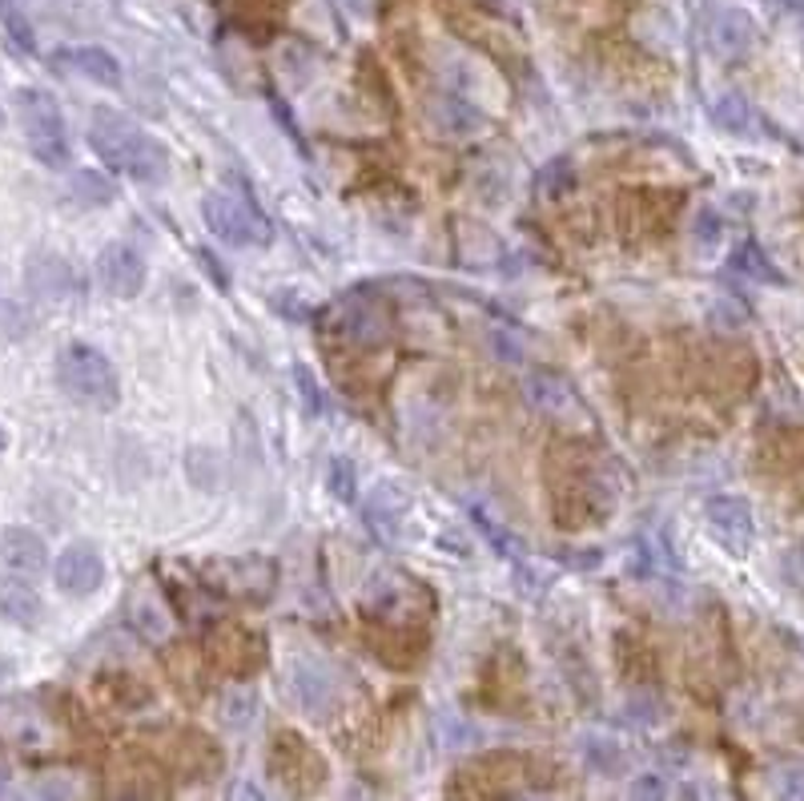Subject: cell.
Segmentation results:
<instances>
[{"label":"cell","mask_w":804,"mask_h":801,"mask_svg":"<svg viewBox=\"0 0 804 801\" xmlns=\"http://www.w3.org/2000/svg\"><path fill=\"white\" fill-rule=\"evenodd\" d=\"M89 146L101 162L117 170V174L133 177L141 186H158L170 177V153L153 134L137 126L129 113L97 105L89 113Z\"/></svg>","instance_id":"cell-1"},{"label":"cell","mask_w":804,"mask_h":801,"mask_svg":"<svg viewBox=\"0 0 804 801\" xmlns=\"http://www.w3.org/2000/svg\"><path fill=\"white\" fill-rule=\"evenodd\" d=\"M57 383L73 403L93 407V411H113L121 403V379L117 367L89 343H69L57 355Z\"/></svg>","instance_id":"cell-2"},{"label":"cell","mask_w":804,"mask_h":801,"mask_svg":"<svg viewBox=\"0 0 804 801\" xmlns=\"http://www.w3.org/2000/svg\"><path fill=\"white\" fill-rule=\"evenodd\" d=\"M16 117H21L33 158L49 170H65L73 150H69V134H65V117L57 109V101L45 89H16Z\"/></svg>","instance_id":"cell-3"},{"label":"cell","mask_w":804,"mask_h":801,"mask_svg":"<svg viewBox=\"0 0 804 801\" xmlns=\"http://www.w3.org/2000/svg\"><path fill=\"white\" fill-rule=\"evenodd\" d=\"M201 218L213 234L230 246H270L273 225L258 210V201L246 194H230V189H213L201 198Z\"/></svg>","instance_id":"cell-4"},{"label":"cell","mask_w":804,"mask_h":801,"mask_svg":"<svg viewBox=\"0 0 804 801\" xmlns=\"http://www.w3.org/2000/svg\"><path fill=\"white\" fill-rule=\"evenodd\" d=\"M704 40L720 61H741L756 49V21L744 9H712L704 16Z\"/></svg>","instance_id":"cell-5"},{"label":"cell","mask_w":804,"mask_h":801,"mask_svg":"<svg viewBox=\"0 0 804 801\" xmlns=\"http://www.w3.org/2000/svg\"><path fill=\"white\" fill-rule=\"evenodd\" d=\"M53 580L65 596H93V592L105 584V560L93 544H69V548L57 556L53 564Z\"/></svg>","instance_id":"cell-6"},{"label":"cell","mask_w":804,"mask_h":801,"mask_svg":"<svg viewBox=\"0 0 804 801\" xmlns=\"http://www.w3.org/2000/svg\"><path fill=\"white\" fill-rule=\"evenodd\" d=\"M97 278L113 299H137L145 290V258L125 242H109L97 254Z\"/></svg>","instance_id":"cell-7"},{"label":"cell","mask_w":804,"mask_h":801,"mask_svg":"<svg viewBox=\"0 0 804 801\" xmlns=\"http://www.w3.org/2000/svg\"><path fill=\"white\" fill-rule=\"evenodd\" d=\"M704 515H708L712 536H716L729 552L744 556V552L753 548L756 524H753V508L744 500H736V496H712V500L704 503Z\"/></svg>","instance_id":"cell-8"},{"label":"cell","mask_w":804,"mask_h":801,"mask_svg":"<svg viewBox=\"0 0 804 801\" xmlns=\"http://www.w3.org/2000/svg\"><path fill=\"white\" fill-rule=\"evenodd\" d=\"M25 282L37 299H73L77 290H81V278H77L73 266L65 263L61 254H49V251L28 258Z\"/></svg>","instance_id":"cell-9"},{"label":"cell","mask_w":804,"mask_h":801,"mask_svg":"<svg viewBox=\"0 0 804 801\" xmlns=\"http://www.w3.org/2000/svg\"><path fill=\"white\" fill-rule=\"evenodd\" d=\"M53 65H61L69 73L85 77L93 85L105 89H121V65L109 49H97V45H77V49H57L53 53Z\"/></svg>","instance_id":"cell-10"},{"label":"cell","mask_w":804,"mask_h":801,"mask_svg":"<svg viewBox=\"0 0 804 801\" xmlns=\"http://www.w3.org/2000/svg\"><path fill=\"white\" fill-rule=\"evenodd\" d=\"M335 314H338V326H342V335L354 338V343H378L386 338V314L383 306L366 294H347V299L335 302Z\"/></svg>","instance_id":"cell-11"},{"label":"cell","mask_w":804,"mask_h":801,"mask_svg":"<svg viewBox=\"0 0 804 801\" xmlns=\"http://www.w3.org/2000/svg\"><path fill=\"white\" fill-rule=\"evenodd\" d=\"M0 560L9 564L13 572H21V577H33V572H45L49 548H45V539L33 527H4L0 532Z\"/></svg>","instance_id":"cell-12"},{"label":"cell","mask_w":804,"mask_h":801,"mask_svg":"<svg viewBox=\"0 0 804 801\" xmlns=\"http://www.w3.org/2000/svg\"><path fill=\"white\" fill-rule=\"evenodd\" d=\"M294 697L302 701V709L310 713H326L338 697L335 673L322 661H298L294 664Z\"/></svg>","instance_id":"cell-13"},{"label":"cell","mask_w":804,"mask_h":801,"mask_svg":"<svg viewBox=\"0 0 804 801\" xmlns=\"http://www.w3.org/2000/svg\"><path fill=\"white\" fill-rule=\"evenodd\" d=\"M0 616L16 628H37L45 616L37 589L25 577H0Z\"/></svg>","instance_id":"cell-14"},{"label":"cell","mask_w":804,"mask_h":801,"mask_svg":"<svg viewBox=\"0 0 804 801\" xmlns=\"http://www.w3.org/2000/svg\"><path fill=\"white\" fill-rule=\"evenodd\" d=\"M366 524L378 532L383 539H395L398 532H403V520H407L410 503L407 496L395 488V484H378V488L371 491V500H366Z\"/></svg>","instance_id":"cell-15"},{"label":"cell","mask_w":804,"mask_h":801,"mask_svg":"<svg viewBox=\"0 0 804 801\" xmlns=\"http://www.w3.org/2000/svg\"><path fill=\"white\" fill-rule=\"evenodd\" d=\"M732 270L744 278H753V282H768V287H784V275H780L777 266L768 263V254L756 246V242H744L732 251Z\"/></svg>","instance_id":"cell-16"},{"label":"cell","mask_w":804,"mask_h":801,"mask_svg":"<svg viewBox=\"0 0 804 801\" xmlns=\"http://www.w3.org/2000/svg\"><path fill=\"white\" fill-rule=\"evenodd\" d=\"M69 194L77 198V206H93V210H101V206H113L117 186H113L105 174H97V170H77L73 182H69Z\"/></svg>","instance_id":"cell-17"},{"label":"cell","mask_w":804,"mask_h":801,"mask_svg":"<svg viewBox=\"0 0 804 801\" xmlns=\"http://www.w3.org/2000/svg\"><path fill=\"white\" fill-rule=\"evenodd\" d=\"M583 762H587V769H595V774H619L624 769V750L616 745V738H604V733H587L580 745Z\"/></svg>","instance_id":"cell-18"},{"label":"cell","mask_w":804,"mask_h":801,"mask_svg":"<svg viewBox=\"0 0 804 801\" xmlns=\"http://www.w3.org/2000/svg\"><path fill=\"white\" fill-rule=\"evenodd\" d=\"M527 399L539 411H563L571 403V387L559 375H551V371H539V375L527 379Z\"/></svg>","instance_id":"cell-19"},{"label":"cell","mask_w":804,"mask_h":801,"mask_svg":"<svg viewBox=\"0 0 804 801\" xmlns=\"http://www.w3.org/2000/svg\"><path fill=\"white\" fill-rule=\"evenodd\" d=\"M712 121H716L724 134H748V129L756 126V113L741 93H724V97L712 105Z\"/></svg>","instance_id":"cell-20"},{"label":"cell","mask_w":804,"mask_h":801,"mask_svg":"<svg viewBox=\"0 0 804 801\" xmlns=\"http://www.w3.org/2000/svg\"><path fill=\"white\" fill-rule=\"evenodd\" d=\"M0 25H4V33H9V45H13L16 53H25V57H33V53H37L33 25H28V16L21 13V4H16V0H0Z\"/></svg>","instance_id":"cell-21"},{"label":"cell","mask_w":804,"mask_h":801,"mask_svg":"<svg viewBox=\"0 0 804 801\" xmlns=\"http://www.w3.org/2000/svg\"><path fill=\"white\" fill-rule=\"evenodd\" d=\"M535 186H539V194H547V198H563V194L575 186V170H571V158H551V162L539 170Z\"/></svg>","instance_id":"cell-22"},{"label":"cell","mask_w":804,"mask_h":801,"mask_svg":"<svg viewBox=\"0 0 804 801\" xmlns=\"http://www.w3.org/2000/svg\"><path fill=\"white\" fill-rule=\"evenodd\" d=\"M330 491H335V500H342V503L359 500V472H354V464H350L347 455H335V460H330Z\"/></svg>","instance_id":"cell-23"},{"label":"cell","mask_w":804,"mask_h":801,"mask_svg":"<svg viewBox=\"0 0 804 801\" xmlns=\"http://www.w3.org/2000/svg\"><path fill=\"white\" fill-rule=\"evenodd\" d=\"M439 121H443L455 138H463V134H470V129L479 126V113L470 109L467 101H458V97H443V109H439Z\"/></svg>","instance_id":"cell-24"},{"label":"cell","mask_w":804,"mask_h":801,"mask_svg":"<svg viewBox=\"0 0 804 801\" xmlns=\"http://www.w3.org/2000/svg\"><path fill=\"white\" fill-rule=\"evenodd\" d=\"M294 383H298V395H302V407H306L310 415L326 411V399H322L318 379H314V371H310L306 363H294Z\"/></svg>","instance_id":"cell-25"},{"label":"cell","mask_w":804,"mask_h":801,"mask_svg":"<svg viewBox=\"0 0 804 801\" xmlns=\"http://www.w3.org/2000/svg\"><path fill=\"white\" fill-rule=\"evenodd\" d=\"M137 625H141V632H145L149 640H161L165 637V616L158 613V608H153V604H141V608H137Z\"/></svg>","instance_id":"cell-26"},{"label":"cell","mask_w":804,"mask_h":801,"mask_svg":"<svg viewBox=\"0 0 804 801\" xmlns=\"http://www.w3.org/2000/svg\"><path fill=\"white\" fill-rule=\"evenodd\" d=\"M270 306H273V311H278V314H290V318H306V311L298 306V294H294V290H273Z\"/></svg>","instance_id":"cell-27"},{"label":"cell","mask_w":804,"mask_h":801,"mask_svg":"<svg viewBox=\"0 0 804 801\" xmlns=\"http://www.w3.org/2000/svg\"><path fill=\"white\" fill-rule=\"evenodd\" d=\"M631 793H636V798H668V786H664L656 774H648L643 781H636V786H631Z\"/></svg>","instance_id":"cell-28"},{"label":"cell","mask_w":804,"mask_h":801,"mask_svg":"<svg viewBox=\"0 0 804 801\" xmlns=\"http://www.w3.org/2000/svg\"><path fill=\"white\" fill-rule=\"evenodd\" d=\"M696 239H704V242L720 239V222H716V213L712 210H704L700 218H696Z\"/></svg>","instance_id":"cell-29"},{"label":"cell","mask_w":804,"mask_h":801,"mask_svg":"<svg viewBox=\"0 0 804 801\" xmlns=\"http://www.w3.org/2000/svg\"><path fill=\"white\" fill-rule=\"evenodd\" d=\"M198 258H201V266H206V275L213 278V282H218V287L222 290H230V278H225V270L218 263H213V254L210 251H198Z\"/></svg>","instance_id":"cell-30"},{"label":"cell","mask_w":804,"mask_h":801,"mask_svg":"<svg viewBox=\"0 0 804 801\" xmlns=\"http://www.w3.org/2000/svg\"><path fill=\"white\" fill-rule=\"evenodd\" d=\"M780 793H789V798H804V769H789V777L780 781Z\"/></svg>","instance_id":"cell-31"},{"label":"cell","mask_w":804,"mask_h":801,"mask_svg":"<svg viewBox=\"0 0 804 801\" xmlns=\"http://www.w3.org/2000/svg\"><path fill=\"white\" fill-rule=\"evenodd\" d=\"M712 323H724L720 330H736V326L744 323V314L741 311H729V306H716V311H712Z\"/></svg>","instance_id":"cell-32"},{"label":"cell","mask_w":804,"mask_h":801,"mask_svg":"<svg viewBox=\"0 0 804 801\" xmlns=\"http://www.w3.org/2000/svg\"><path fill=\"white\" fill-rule=\"evenodd\" d=\"M4 448H9V439H4V431H0V451H4Z\"/></svg>","instance_id":"cell-33"},{"label":"cell","mask_w":804,"mask_h":801,"mask_svg":"<svg viewBox=\"0 0 804 801\" xmlns=\"http://www.w3.org/2000/svg\"><path fill=\"white\" fill-rule=\"evenodd\" d=\"M0 129H4V109H0Z\"/></svg>","instance_id":"cell-34"}]
</instances>
